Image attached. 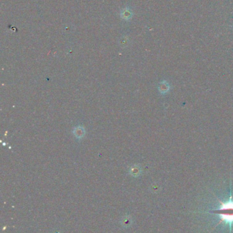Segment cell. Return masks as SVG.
I'll list each match as a JSON object with an SVG mask.
<instances>
[{"label": "cell", "instance_id": "6da1fadb", "mask_svg": "<svg viewBox=\"0 0 233 233\" xmlns=\"http://www.w3.org/2000/svg\"><path fill=\"white\" fill-rule=\"evenodd\" d=\"M218 200L220 203V208L219 209L211 211L210 212L211 213L218 214L221 218L219 223L215 226V227L223 222H226V223H229L230 224H232L233 223V200H232V196H231V199L227 203H223L218 198Z\"/></svg>", "mask_w": 233, "mask_h": 233}, {"label": "cell", "instance_id": "7a4b0ae2", "mask_svg": "<svg viewBox=\"0 0 233 233\" xmlns=\"http://www.w3.org/2000/svg\"><path fill=\"white\" fill-rule=\"evenodd\" d=\"M85 134H86V132H85L84 128L81 126H78L74 128L73 130V134L75 136V137L80 139V138H82L84 136Z\"/></svg>", "mask_w": 233, "mask_h": 233}, {"label": "cell", "instance_id": "3957f363", "mask_svg": "<svg viewBox=\"0 0 233 233\" xmlns=\"http://www.w3.org/2000/svg\"><path fill=\"white\" fill-rule=\"evenodd\" d=\"M159 90L161 93H166L170 90V86L168 83H166V81H163L159 85Z\"/></svg>", "mask_w": 233, "mask_h": 233}, {"label": "cell", "instance_id": "277c9868", "mask_svg": "<svg viewBox=\"0 0 233 233\" xmlns=\"http://www.w3.org/2000/svg\"><path fill=\"white\" fill-rule=\"evenodd\" d=\"M129 172L131 173V175H132L133 176H135V177H137V176L140 175V173L141 172L140 171V168L137 166H133L132 167H131Z\"/></svg>", "mask_w": 233, "mask_h": 233}]
</instances>
